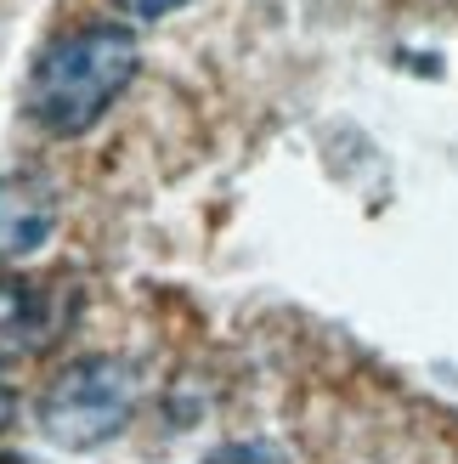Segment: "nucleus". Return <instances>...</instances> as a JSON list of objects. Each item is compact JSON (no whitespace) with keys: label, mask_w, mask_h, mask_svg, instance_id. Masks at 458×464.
Returning a JSON list of instances; mask_svg holds the SVG:
<instances>
[{"label":"nucleus","mask_w":458,"mask_h":464,"mask_svg":"<svg viewBox=\"0 0 458 464\" xmlns=\"http://www.w3.org/2000/svg\"><path fill=\"white\" fill-rule=\"evenodd\" d=\"M142 45L125 23H85L57 34L23 80V113L45 136H85L130 91Z\"/></svg>","instance_id":"f257e3e1"},{"label":"nucleus","mask_w":458,"mask_h":464,"mask_svg":"<svg viewBox=\"0 0 458 464\" xmlns=\"http://www.w3.org/2000/svg\"><path fill=\"white\" fill-rule=\"evenodd\" d=\"M136 413V374L125 357H74L68 368H57V380L40 391L34 420L68 453H91L113 442Z\"/></svg>","instance_id":"f03ea898"},{"label":"nucleus","mask_w":458,"mask_h":464,"mask_svg":"<svg viewBox=\"0 0 458 464\" xmlns=\"http://www.w3.org/2000/svg\"><path fill=\"white\" fill-rule=\"evenodd\" d=\"M57 227V198L34 176H0V261L34 255Z\"/></svg>","instance_id":"7ed1b4c3"},{"label":"nucleus","mask_w":458,"mask_h":464,"mask_svg":"<svg viewBox=\"0 0 458 464\" xmlns=\"http://www.w3.org/2000/svg\"><path fill=\"white\" fill-rule=\"evenodd\" d=\"M52 295L45 284H23V277H0V368L40 352L52 340Z\"/></svg>","instance_id":"20e7f679"},{"label":"nucleus","mask_w":458,"mask_h":464,"mask_svg":"<svg viewBox=\"0 0 458 464\" xmlns=\"http://www.w3.org/2000/svg\"><path fill=\"white\" fill-rule=\"evenodd\" d=\"M204 464H289L272 442H221L215 453H204Z\"/></svg>","instance_id":"39448f33"},{"label":"nucleus","mask_w":458,"mask_h":464,"mask_svg":"<svg viewBox=\"0 0 458 464\" xmlns=\"http://www.w3.org/2000/svg\"><path fill=\"white\" fill-rule=\"evenodd\" d=\"M176 6H187V0H125V12H130V17H142V23H153V17H170Z\"/></svg>","instance_id":"423d86ee"},{"label":"nucleus","mask_w":458,"mask_h":464,"mask_svg":"<svg viewBox=\"0 0 458 464\" xmlns=\"http://www.w3.org/2000/svg\"><path fill=\"white\" fill-rule=\"evenodd\" d=\"M6 425H12V391L0 385V430H6Z\"/></svg>","instance_id":"0eeeda50"}]
</instances>
